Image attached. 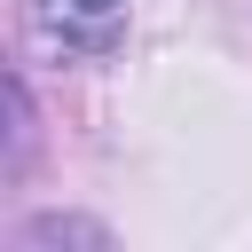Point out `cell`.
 <instances>
[{
	"label": "cell",
	"mask_w": 252,
	"mask_h": 252,
	"mask_svg": "<svg viewBox=\"0 0 252 252\" xmlns=\"http://www.w3.org/2000/svg\"><path fill=\"white\" fill-rule=\"evenodd\" d=\"M32 24H39L47 47L102 55V47L126 32V0H32Z\"/></svg>",
	"instance_id": "6da1fadb"
}]
</instances>
